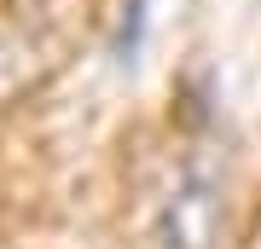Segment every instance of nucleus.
Wrapping results in <instances>:
<instances>
[{
  "label": "nucleus",
  "mask_w": 261,
  "mask_h": 249,
  "mask_svg": "<svg viewBox=\"0 0 261 249\" xmlns=\"http://www.w3.org/2000/svg\"><path fill=\"white\" fill-rule=\"evenodd\" d=\"M221 226H226V203L221 185L203 168H186L163 197L157 214V249H221Z\"/></svg>",
  "instance_id": "1"
}]
</instances>
